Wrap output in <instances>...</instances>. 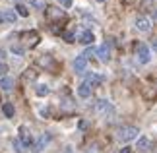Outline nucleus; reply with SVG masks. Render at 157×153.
<instances>
[{"label":"nucleus","mask_w":157,"mask_h":153,"mask_svg":"<svg viewBox=\"0 0 157 153\" xmlns=\"http://www.w3.org/2000/svg\"><path fill=\"white\" fill-rule=\"evenodd\" d=\"M64 153H72V149H70V147H66V149H64Z\"/></svg>","instance_id":"2f4dec72"},{"label":"nucleus","mask_w":157,"mask_h":153,"mask_svg":"<svg viewBox=\"0 0 157 153\" xmlns=\"http://www.w3.org/2000/svg\"><path fill=\"white\" fill-rule=\"evenodd\" d=\"M95 54H97V58L101 62H109V58H111V51H109L107 45H101L97 51H95Z\"/></svg>","instance_id":"9b49d317"},{"label":"nucleus","mask_w":157,"mask_h":153,"mask_svg":"<svg viewBox=\"0 0 157 153\" xmlns=\"http://www.w3.org/2000/svg\"><path fill=\"white\" fill-rule=\"evenodd\" d=\"M16 12H17L21 17H27V16H29V12H27V8H25L23 4H17V6H16Z\"/></svg>","instance_id":"4be33fe9"},{"label":"nucleus","mask_w":157,"mask_h":153,"mask_svg":"<svg viewBox=\"0 0 157 153\" xmlns=\"http://www.w3.org/2000/svg\"><path fill=\"white\" fill-rule=\"evenodd\" d=\"M47 17H49L51 21H60V20L66 17V14H64L62 8H54V6H51V8H47Z\"/></svg>","instance_id":"0eeeda50"},{"label":"nucleus","mask_w":157,"mask_h":153,"mask_svg":"<svg viewBox=\"0 0 157 153\" xmlns=\"http://www.w3.org/2000/svg\"><path fill=\"white\" fill-rule=\"evenodd\" d=\"M136 54H138V60H140L142 64H147L149 60H151V51H149V47L146 43H138L136 45Z\"/></svg>","instance_id":"f03ea898"},{"label":"nucleus","mask_w":157,"mask_h":153,"mask_svg":"<svg viewBox=\"0 0 157 153\" xmlns=\"http://www.w3.org/2000/svg\"><path fill=\"white\" fill-rule=\"evenodd\" d=\"M78 95L82 97V99H87V97H91V85H87L83 82L80 87H78Z\"/></svg>","instance_id":"ddd939ff"},{"label":"nucleus","mask_w":157,"mask_h":153,"mask_svg":"<svg viewBox=\"0 0 157 153\" xmlns=\"http://www.w3.org/2000/svg\"><path fill=\"white\" fill-rule=\"evenodd\" d=\"M60 109H62V113H74L76 105L70 97H66V99H62V103H60Z\"/></svg>","instance_id":"f8f14e48"},{"label":"nucleus","mask_w":157,"mask_h":153,"mask_svg":"<svg viewBox=\"0 0 157 153\" xmlns=\"http://www.w3.org/2000/svg\"><path fill=\"white\" fill-rule=\"evenodd\" d=\"M93 41H95V35L91 31H82V35H80V43H82V45H91Z\"/></svg>","instance_id":"4468645a"},{"label":"nucleus","mask_w":157,"mask_h":153,"mask_svg":"<svg viewBox=\"0 0 157 153\" xmlns=\"http://www.w3.org/2000/svg\"><path fill=\"white\" fill-rule=\"evenodd\" d=\"M136 27L140 29V31L147 33L149 29H151V23H149V20H147L146 16H138V17H136Z\"/></svg>","instance_id":"1a4fd4ad"},{"label":"nucleus","mask_w":157,"mask_h":153,"mask_svg":"<svg viewBox=\"0 0 157 153\" xmlns=\"http://www.w3.org/2000/svg\"><path fill=\"white\" fill-rule=\"evenodd\" d=\"M17 132H20V138H17V140H20L25 147H27V145H33V138H31V132L27 130V126H20Z\"/></svg>","instance_id":"6e6552de"},{"label":"nucleus","mask_w":157,"mask_h":153,"mask_svg":"<svg viewBox=\"0 0 157 153\" xmlns=\"http://www.w3.org/2000/svg\"><path fill=\"white\" fill-rule=\"evenodd\" d=\"M35 93H37L39 97L49 95V85H47V83H37V85H35Z\"/></svg>","instance_id":"6ab92c4d"},{"label":"nucleus","mask_w":157,"mask_h":153,"mask_svg":"<svg viewBox=\"0 0 157 153\" xmlns=\"http://www.w3.org/2000/svg\"><path fill=\"white\" fill-rule=\"evenodd\" d=\"M4 72H8V66H6V64H0V74H4Z\"/></svg>","instance_id":"cd10ccee"},{"label":"nucleus","mask_w":157,"mask_h":153,"mask_svg":"<svg viewBox=\"0 0 157 153\" xmlns=\"http://www.w3.org/2000/svg\"><path fill=\"white\" fill-rule=\"evenodd\" d=\"M95 111H97V114H101V116H109V114H113V113H114V107H113L109 101L99 99V101H97V105H95Z\"/></svg>","instance_id":"39448f33"},{"label":"nucleus","mask_w":157,"mask_h":153,"mask_svg":"<svg viewBox=\"0 0 157 153\" xmlns=\"http://www.w3.org/2000/svg\"><path fill=\"white\" fill-rule=\"evenodd\" d=\"M51 142V134L49 132H45V134H41V136L33 142V151L35 153H39V151H43L47 147V143Z\"/></svg>","instance_id":"423d86ee"},{"label":"nucleus","mask_w":157,"mask_h":153,"mask_svg":"<svg viewBox=\"0 0 157 153\" xmlns=\"http://www.w3.org/2000/svg\"><path fill=\"white\" fill-rule=\"evenodd\" d=\"M151 48L157 52V39H151Z\"/></svg>","instance_id":"c85d7f7f"},{"label":"nucleus","mask_w":157,"mask_h":153,"mask_svg":"<svg viewBox=\"0 0 157 153\" xmlns=\"http://www.w3.org/2000/svg\"><path fill=\"white\" fill-rule=\"evenodd\" d=\"M99 2H103V0H99Z\"/></svg>","instance_id":"f704fd0d"},{"label":"nucleus","mask_w":157,"mask_h":153,"mask_svg":"<svg viewBox=\"0 0 157 153\" xmlns=\"http://www.w3.org/2000/svg\"><path fill=\"white\" fill-rule=\"evenodd\" d=\"M31 6H33V8H37V10H45L47 8V2H45V0H31Z\"/></svg>","instance_id":"412c9836"},{"label":"nucleus","mask_w":157,"mask_h":153,"mask_svg":"<svg viewBox=\"0 0 157 153\" xmlns=\"http://www.w3.org/2000/svg\"><path fill=\"white\" fill-rule=\"evenodd\" d=\"M2 16H4V20L8 21V23H14V21H16V12H14V10H6Z\"/></svg>","instance_id":"aec40b11"},{"label":"nucleus","mask_w":157,"mask_h":153,"mask_svg":"<svg viewBox=\"0 0 157 153\" xmlns=\"http://www.w3.org/2000/svg\"><path fill=\"white\" fill-rule=\"evenodd\" d=\"M72 2H74V0H60V4H62L64 8H70V6H72Z\"/></svg>","instance_id":"bb28decb"},{"label":"nucleus","mask_w":157,"mask_h":153,"mask_svg":"<svg viewBox=\"0 0 157 153\" xmlns=\"http://www.w3.org/2000/svg\"><path fill=\"white\" fill-rule=\"evenodd\" d=\"M2 21H4V16H2V14H0V23H2Z\"/></svg>","instance_id":"473e14b6"},{"label":"nucleus","mask_w":157,"mask_h":153,"mask_svg":"<svg viewBox=\"0 0 157 153\" xmlns=\"http://www.w3.org/2000/svg\"><path fill=\"white\" fill-rule=\"evenodd\" d=\"M120 153H130V149H128V147H124V149L120 151Z\"/></svg>","instance_id":"c756f323"},{"label":"nucleus","mask_w":157,"mask_h":153,"mask_svg":"<svg viewBox=\"0 0 157 153\" xmlns=\"http://www.w3.org/2000/svg\"><path fill=\"white\" fill-rule=\"evenodd\" d=\"M0 89H4V91H12V89H14V79L8 78V76H4L2 79H0Z\"/></svg>","instance_id":"2eb2a0df"},{"label":"nucleus","mask_w":157,"mask_h":153,"mask_svg":"<svg viewBox=\"0 0 157 153\" xmlns=\"http://www.w3.org/2000/svg\"><path fill=\"white\" fill-rule=\"evenodd\" d=\"M101 82H103V78L97 76V74H87L86 76V83L87 85H99Z\"/></svg>","instance_id":"f3484780"},{"label":"nucleus","mask_w":157,"mask_h":153,"mask_svg":"<svg viewBox=\"0 0 157 153\" xmlns=\"http://www.w3.org/2000/svg\"><path fill=\"white\" fill-rule=\"evenodd\" d=\"M62 37H64V41H66V43H72V41H74V33H70V31H66V33L62 35Z\"/></svg>","instance_id":"a878e982"},{"label":"nucleus","mask_w":157,"mask_h":153,"mask_svg":"<svg viewBox=\"0 0 157 153\" xmlns=\"http://www.w3.org/2000/svg\"><path fill=\"white\" fill-rule=\"evenodd\" d=\"M138 128L136 126H122V128H118V132H117V138L120 140V142H132V140H136L138 138Z\"/></svg>","instance_id":"f257e3e1"},{"label":"nucleus","mask_w":157,"mask_h":153,"mask_svg":"<svg viewBox=\"0 0 157 153\" xmlns=\"http://www.w3.org/2000/svg\"><path fill=\"white\" fill-rule=\"evenodd\" d=\"M10 51L14 52V54H17V56H23V47H20V45H12Z\"/></svg>","instance_id":"b1692460"},{"label":"nucleus","mask_w":157,"mask_h":153,"mask_svg":"<svg viewBox=\"0 0 157 153\" xmlns=\"http://www.w3.org/2000/svg\"><path fill=\"white\" fill-rule=\"evenodd\" d=\"M86 66H87V58L83 56H78L76 60H74V72L76 74H83V70H86Z\"/></svg>","instance_id":"9d476101"},{"label":"nucleus","mask_w":157,"mask_h":153,"mask_svg":"<svg viewBox=\"0 0 157 153\" xmlns=\"http://www.w3.org/2000/svg\"><path fill=\"white\" fill-rule=\"evenodd\" d=\"M21 41H23V45H25V47L33 48V47L39 45L41 37H39L37 31H33V29H31V31H23V33H21Z\"/></svg>","instance_id":"7ed1b4c3"},{"label":"nucleus","mask_w":157,"mask_h":153,"mask_svg":"<svg viewBox=\"0 0 157 153\" xmlns=\"http://www.w3.org/2000/svg\"><path fill=\"white\" fill-rule=\"evenodd\" d=\"M4 56V51H0V58H2Z\"/></svg>","instance_id":"72a5a7b5"},{"label":"nucleus","mask_w":157,"mask_h":153,"mask_svg":"<svg viewBox=\"0 0 157 153\" xmlns=\"http://www.w3.org/2000/svg\"><path fill=\"white\" fill-rule=\"evenodd\" d=\"M37 66L43 70H49V72H54V68H56V62H54V58L51 56V54H43V56L37 58Z\"/></svg>","instance_id":"20e7f679"},{"label":"nucleus","mask_w":157,"mask_h":153,"mask_svg":"<svg viewBox=\"0 0 157 153\" xmlns=\"http://www.w3.org/2000/svg\"><path fill=\"white\" fill-rule=\"evenodd\" d=\"M14 147H16V151H17V153H23V151H25V149H23L25 145H23L20 140H14Z\"/></svg>","instance_id":"393cba45"},{"label":"nucleus","mask_w":157,"mask_h":153,"mask_svg":"<svg viewBox=\"0 0 157 153\" xmlns=\"http://www.w3.org/2000/svg\"><path fill=\"white\" fill-rule=\"evenodd\" d=\"M2 113H4V116H6V118H14V113H16V109H14V105H12V103H4V107H2Z\"/></svg>","instance_id":"a211bd4d"},{"label":"nucleus","mask_w":157,"mask_h":153,"mask_svg":"<svg viewBox=\"0 0 157 153\" xmlns=\"http://www.w3.org/2000/svg\"><path fill=\"white\" fill-rule=\"evenodd\" d=\"M149 147H151V142H149V138H140L136 143V149L138 151H147Z\"/></svg>","instance_id":"dca6fc26"},{"label":"nucleus","mask_w":157,"mask_h":153,"mask_svg":"<svg viewBox=\"0 0 157 153\" xmlns=\"http://www.w3.org/2000/svg\"><path fill=\"white\" fill-rule=\"evenodd\" d=\"M35 76H37V72H35V70H27L25 74H23V79H25V82H33Z\"/></svg>","instance_id":"5701e85b"},{"label":"nucleus","mask_w":157,"mask_h":153,"mask_svg":"<svg viewBox=\"0 0 157 153\" xmlns=\"http://www.w3.org/2000/svg\"><path fill=\"white\" fill-rule=\"evenodd\" d=\"M153 21H157V10L153 12Z\"/></svg>","instance_id":"7c9ffc66"}]
</instances>
